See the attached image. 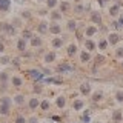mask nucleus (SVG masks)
<instances>
[{
  "label": "nucleus",
  "instance_id": "14",
  "mask_svg": "<svg viewBox=\"0 0 123 123\" xmlns=\"http://www.w3.org/2000/svg\"><path fill=\"white\" fill-rule=\"evenodd\" d=\"M97 32H98L97 26H88V28L85 29V36H86V37H92V36H95Z\"/></svg>",
  "mask_w": 123,
  "mask_h": 123
},
{
  "label": "nucleus",
  "instance_id": "49",
  "mask_svg": "<svg viewBox=\"0 0 123 123\" xmlns=\"http://www.w3.org/2000/svg\"><path fill=\"white\" fill-rule=\"evenodd\" d=\"M117 22H118V25L123 28V15H118V20H117Z\"/></svg>",
  "mask_w": 123,
  "mask_h": 123
},
{
  "label": "nucleus",
  "instance_id": "32",
  "mask_svg": "<svg viewBox=\"0 0 123 123\" xmlns=\"http://www.w3.org/2000/svg\"><path fill=\"white\" fill-rule=\"evenodd\" d=\"M22 37L25 38V40H31L34 36H32V32H31L29 29H25V31H23V34H22Z\"/></svg>",
  "mask_w": 123,
  "mask_h": 123
},
{
  "label": "nucleus",
  "instance_id": "55",
  "mask_svg": "<svg viewBox=\"0 0 123 123\" xmlns=\"http://www.w3.org/2000/svg\"><path fill=\"white\" fill-rule=\"evenodd\" d=\"M74 2H75V3H80V2H82V0H74Z\"/></svg>",
  "mask_w": 123,
  "mask_h": 123
},
{
  "label": "nucleus",
  "instance_id": "4",
  "mask_svg": "<svg viewBox=\"0 0 123 123\" xmlns=\"http://www.w3.org/2000/svg\"><path fill=\"white\" fill-rule=\"evenodd\" d=\"M0 29H3L6 34H9V36H14L15 34V26H12V25H9V23H0Z\"/></svg>",
  "mask_w": 123,
  "mask_h": 123
},
{
  "label": "nucleus",
  "instance_id": "11",
  "mask_svg": "<svg viewBox=\"0 0 123 123\" xmlns=\"http://www.w3.org/2000/svg\"><path fill=\"white\" fill-rule=\"evenodd\" d=\"M49 32L54 34V36H59V34L62 32V26L59 25V23H52V25H49Z\"/></svg>",
  "mask_w": 123,
  "mask_h": 123
},
{
  "label": "nucleus",
  "instance_id": "13",
  "mask_svg": "<svg viewBox=\"0 0 123 123\" xmlns=\"http://www.w3.org/2000/svg\"><path fill=\"white\" fill-rule=\"evenodd\" d=\"M109 15L111 17H118V15H120V6H118L117 3L109 8Z\"/></svg>",
  "mask_w": 123,
  "mask_h": 123
},
{
  "label": "nucleus",
  "instance_id": "10",
  "mask_svg": "<svg viewBox=\"0 0 123 123\" xmlns=\"http://www.w3.org/2000/svg\"><path fill=\"white\" fill-rule=\"evenodd\" d=\"M85 48H86V51L91 52L97 48V43H95L94 40H91V38H86V40H85Z\"/></svg>",
  "mask_w": 123,
  "mask_h": 123
},
{
  "label": "nucleus",
  "instance_id": "30",
  "mask_svg": "<svg viewBox=\"0 0 123 123\" xmlns=\"http://www.w3.org/2000/svg\"><path fill=\"white\" fill-rule=\"evenodd\" d=\"M14 102L17 103V105H23L25 103V95H22V94H17L14 97Z\"/></svg>",
  "mask_w": 123,
  "mask_h": 123
},
{
  "label": "nucleus",
  "instance_id": "54",
  "mask_svg": "<svg viewBox=\"0 0 123 123\" xmlns=\"http://www.w3.org/2000/svg\"><path fill=\"white\" fill-rule=\"evenodd\" d=\"M15 2H17V3H23V2H25V0H15Z\"/></svg>",
  "mask_w": 123,
  "mask_h": 123
},
{
  "label": "nucleus",
  "instance_id": "12",
  "mask_svg": "<svg viewBox=\"0 0 123 123\" xmlns=\"http://www.w3.org/2000/svg\"><path fill=\"white\" fill-rule=\"evenodd\" d=\"M28 106H29V109H31V111L37 109V108L40 106V100H38L37 97H34V98H29V102H28Z\"/></svg>",
  "mask_w": 123,
  "mask_h": 123
},
{
  "label": "nucleus",
  "instance_id": "44",
  "mask_svg": "<svg viewBox=\"0 0 123 123\" xmlns=\"http://www.w3.org/2000/svg\"><path fill=\"white\" fill-rule=\"evenodd\" d=\"M74 11H75V12H79V14H82V11H83V6H82V5H77V6L74 8Z\"/></svg>",
  "mask_w": 123,
  "mask_h": 123
},
{
  "label": "nucleus",
  "instance_id": "59",
  "mask_svg": "<svg viewBox=\"0 0 123 123\" xmlns=\"http://www.w3.org/2000/svg\"><path fill=\"white\" fill-rule=\"evenodd\" d=\"M105 2H108V0H105Z\"/></svg>",
  "mask_w": 123,
  "mask_h": 123
},
{
  "label": "nucleus",
  "instance_id": "15",
  "mask_svg": "<svg viewBox=\"0 0 123 123\" xmlns=\"http://www.w3.org/2000/svg\"><path fill=\"white\" fill-rule=\"evenodd\" d=\"M46 31H49L48 23H46V22H40V23H38V26H37V32L38 34H45Z\"/></svg>",
  "mask_w": 123,
  "mask_h": 123
},
{
  "label": "nucleus",
  "instance_id": "33",
  "mask_svg": "<svg viewBox=\"0 0 123 123\" xmlns=\"http://www.w3.org/2000/svg\"><path fill=\"white\" fill-rule=\"evenodd\" d=\"M51 18L54 22L60 20V18H62V12H59V11H52V12H51Z\"/></svg>",
  "mask_w": 123,
  "mask_h": 123
},
{
  "label": "nucleus",
  "instance_id": "28",
  "mask_svg": "<svg viewBox=\"0 0 123 123\" xmlns=\"http://www.w3.org/2000/svg\"><path fill=\"white\" fill-rule=\"evenodd\" d=\"M55 52H48V54H46V55H45V62H46V63H51V62H54V60H55Z\"/></svg>",
  "mask_w": 123,
  "mask_h": 123
},
{
  "label": "nucleus",
  "instance_id": "51",
  "mask_svg": "<svg viewBox=\"0 0 123 123\" xmlns=\"http://www.w3.org/2000/svg\"><path fill=\"white\" fill-rule=\"evenodd\" d=\"M3 51H5V45H3L2 42H0V54H2Z\"/></svg>",
  "mask_w": 123,
  "mask_h": 123
},
{
  "label": "nucleus",
  "instance_id": "5",
  "mask_svg": "<svg viewBox=\"0 0 123 123\" xmlns=\"http://www.w3.org/2000/svg\"><path fill=\"white\" fill-rule=\"evenodd\" d=\"M91 22L94 25H102V14L98 11H92L91 12Z\"/></svg>",
  "mask_w": 123,
  "mask_h": 123
},
{
  "label": "nucleus",
  "instance_id": "60",
  "mask_svg": "<svg viewBox=\"0 0 123 123\" xmlns=\"http://www.w3.org/2000/svg\"><path fill=\"white\" fill-rule=\"evenodd\" d=\"M72 123H74V122H72Z\"/></svg>",
  "mask_w": 123,
  "mask_h": 123
},
{
  "label": "nucleus",
  "instance_id": "41",
  "mask_svg": "<svg viewBox=\"0 0 123 123\" xmlns=\"http://www.w3.org/2000/svg\"><path fill=\"white\" fill-rule=\"evenodd\" d=\"M103 62H105V57H103V55H97V57H95V65H102Z\"/></svg>",
  "mask_w": 123,
  "mask_h": 123
},
{
  "label": "nucleus",
  "instance_id": "35",
  "mask_svg": "<svg viewBox=\"0 0 123 123\" xmlns=\"http://www.w3.org/2000/svg\"><path fill=\"white\" fill-rule=\"evenodd\" d=\"M42 89H43V88H42V85L38 83V82H36V85H34V88H32V91L36 92V94H40Z\"/></svg>",
  "mask_w": 123,
  "mask_h": 123
},
{
  "label": "nucleus",
  "instance_id": "16",
  "mask_svg": "<svg viewBox=\"0 0 123 123\" xmlns=\"http://www.w3.org/2000/svg\"><path fill=\"white\" fill-rule=\"evenodd\" d=\"M77 45H74V43H71L68 46V49H66V54H68V57H74L75 54H77Z\"/></svg>",
  "mask_w": 123,
  "mask_h": 123
},
{
  "label": "nucleus",
  "instance_id": "22",
  "mask_svg": "<svg viewBox=\"0 0 123 123\" xmlns=\"http://www.w3.org/2000/svg\"><path fill=\"white\" fill-rule=\"evenodd\" d=\"M17 49H18V51H20V52H23V51H25V49H26V40H25V38H18V40H17Z\"/></svg>",
  "mask_w": 123,
  "mask_h": 123
},
{
  "label": "nucleus",
  "instance_id": "24",
  "mask_svg": "<svg viewBox=\"0 0 123 123\" xmlns=\"http://www.w3.org/2000/svg\"><path fill=\"white\" fill-rule=\"evenodd\" d=\"M108 45H109V42H108V38H100L98 40V49L100 51H105V49L108 48Z\"/></svg>",
  "mask_w": 123,
  "mask_h": 123
},
{
  "label": "nucleus",
  "instance_id": "45",
  "mask_svg": "<svg viewBox=\"0 0 123 123\" xmlns=\"http://www.w3.org/2000/svg\"><path fill=\"white\" fill-rule=\"evenodd\" d=\"M22 17H23V18H31L29 11H23V12H22Z\"/></svg>",
  "mask_w": 123,
  "mask_h": 123
},
{
  "label": "nucleus",
  "instance_id": "48",
  "mask_svg": "<svg viewBox=\"0 0 123 123\" xmlns=\"http://www.w3.org/2000/svg\"><path fill=\"white\" fill-rule=\"evenodd\" d=\"M12 63H14V66H15V68L20 66V62H18V59H14V60H12Z\"/></svg>",
  "mask_w": 123,
  "mask_h": 123
},
{
  "label": "nucleus",
  "instance_id": "6",
  "mask_svg": "<svg viewBox=\"0 0 123 123\" xmlns=\"http://www.w3.org/2000/svg\"><path fill=\"white\" fill-rule=\"evenodd\" d=\"M80 94H83V95H88V94H91V91H92V88H91V83H82L80 85Z\"/></svg>",
  "mask_w": 123,
  "mask_h": 123
},
{
  "label": "nucleus",
  "instance_id": "25",
  "mask_svg": "<svg viewBox=\"0 0 123 123\" xmlns=\"http://www.w3.org/2000/svg\"><path fill=\"white\" fill-rule=\"evenodd\" d=\"M102 98H103V92L102 91H95L94 94H92V102L94 103H98Z\"/></svg>",
  "mask_w": 123,
  "mask_h": 123
},
{
  "label": "nucleus",
  "instance_id": "56",
  "mask_svg": "<svg viewBox=\"0 0 123 123\" xmlns=\"http://www.w3.org/2000/svg\"><path fill=\"white\" fill-rule=\"evenodd\" d=\"M95 123H102V122H95Z\"/></svg>",
  "mask_w": 123,
  "mask_h": 123
},
{
  "label": "nucleus",
  "instance_id": "47",
  "mask_svg": "<svg viewBox=\"0 0 123 123\" xmlns=\"http://www.w3.org/2000/svg\"><path fill=\"white\" fill-rule=\"evenodd\" d=\"M28 123H38V120H37V117H31L28 118Z\"/></svg>",
  "mask_w": 123,
  "mask_h": 123
},
{
  "label": "nucleus",
  "instance_id": "37",
  "mask_svg": "<svg viewBox=\"0 0 123 123\" xmlns=\"http://www.w3.org/2000/svg\"><path fill=\"white\" fill-rule=\"evenodd\" d=\"M8 79H9V77H8V72H0V82L2 83H6Z\"/></svg>",
  "mask_w": 123,
  "mask_h": 123
},
{
  "label": "nucleus",
  "instance_id": "42",
  "mask_svg": "<svg viewBox=\"0 0 123 123\" xmlns=\"http://www.w3.org/2000/svg\"><path fill=\"white\" fill-rule=\"evenodd\" d=\"M111 26H112V28H114L115 31H120V29H122V26H120V25H118V22H117V20H115V22H112V23H111Z\"/></svg>",
  "mask_w": 123,
  "mask_h": 123
},
{
  "label": "nucleus",
  "instance_id": "29",
  "mask_svg": "<svg viewBox=\"0 0 123 123\" xmlns=\"http://www.w3.org/2000/svg\"><path fill=\"white\" fill-rule=\"evenodd\" d=\"M69 8H71V5H69L68 2H62V3H60V12H62V14H63V12H68Z\"/></svg>",
  "mask_w": 123,
  "mask_h": 123
},
{
  "label": "nucleus",
  "instance_id": "7",
  "mask_svg": "<svg viewBox=\"0 0 123 123\" xmlns=\"http://www.w3.org/2000/svg\"><path fill=\"white\" fill-rule=\"evenodd\" d=\"M11 9V0H0V12H8Z\"/></svg>",
  "mask_w": 123,
  "mask_h": 123
},
{
  "label": "nucleus",
  "instance_id": "50",
  "mask_svg": "<svg viewBox=\"0 0 123 123\" xmlns=\"http://www.w3.org/2000/svg\"><path fill=\"white\" fill-rule=\"evenodd\" d=\"M51 118H52V120H54V122H60V117H59V115H52V117H51Z\"/></svg>",
  "mask_w": 123,
  "mask_h": 123
},
{
  "label": "nucleus",
  "instance_id": "46",
  "mask_svg": "<svg viewBox=\"0 0 123 123\" xmlns=\"http://www.w3.org/2000/svg\"><path fill=\"white\" fill-rule=\"evenodd\" d=\"M6 89H8L6 83H2V85H0V91H2V92H6Z\"/></svg>",
  "mask_w": 123,
  "mask_h": 123
},
{
  "label": "nucleus",
  "instance_id": "58",
  "mask_svg": "<svg viewBox=\"0 0 123 123\" xmlns=\"http://www.w3.org/2000/svg\"><path fill=\"white\" fill-rule=\"evenodd\" d=\"M37 2H40V0H37Z\"/></svg>",
  "mask_w": 123,
  "mask_h": 123
},
{
  "label": "nucleus",
  "instance_id": "34",
  "mask_svg": "<svg viewBox=\"0 0 123 123\" xmlns=\"http://www.w3.org/2000/svg\"><path fill=\"white\" fill-rule=\"evenodd\" d=\"M68 29L69 31H75L77 29V22L75 20H69L68 22Z\"/></svg>",
  "mask_w": 123,
  "mask_h": 123
},
{
  "label": "nucleus",
  "instance_id": "27",
  "mask_svg": "<svg viewBox=\"0 0 123 123\" xmlns=\"http://www.w3.org/2000/svg\"><path fill=\"white\" fill-rule=\"evenodd\" d=\"M31 45H32L34 48H37V46H42V38L37 37V36H34L32 38H31Z\"/></svg>",
  "mask_w": 123,
  "mask_h": 123
},
{
  "label": "nucleus",
  "instance_id": "52",
  "mask_svg": "<svg viewBox=\"0 0 123 123\" xmlns=\"http://www.w3.org/2000/svg\"><path fill=\"white\" fill-rule=\"evenodd\" d=\"M46 14H48V11H45V9L40 11V15H46Z\"/></svg>",
  "mask_w": 123,
  "mask_h": 123
},
{
  "label": "nucleus",
  "instance_id": "9",
  "mask_svg": "<svg viewBox=\"0 0 123 123\" xmlns=\"http://www.w3.org/2000/svg\"><path fill=\"white\" fill-rule=\"evenodd\" d=\"M108 42H109V45H117L118 42H120V36H118L117 32H111L109 36H108Z\"/></svg>",
  "mask_w": 123,
  "mask_h": 123
},
{
  "label": "nucleus",
  "instance_id": "53",
  "mask_svg": "<svg viewBox=\"0 0 123 123\" xmlns=\"http://www.w3.org/2000/svg\"><path fill=\"white\" fill-rule=\"evenodd\" d=\"M97 2H98V5H100V6L105 5V0H97Z\"/></svg>",
  "mask_w": 123,
  "mask_h": 123
},
{
  "label": "nucleus",
  "instance_id": "19",
  "mask_svg": "<svg viewBox=\"0 0 123 123\" xmlns=\"http://www.w3.org/2000/svg\"><path fill=\"white\" fill-rule=\"evenodd\" d=\"M45 80V83H54V85H62L63 83V80L62 79H57V77H46Z\"/></svg>",
  "mask_w": 123,
  "mask_h": 123
},
{
  "label": "nucleus",
  "instance_id": "23",
  "mask_svg": "<svg viewBox=\"0 0 123 123\" xmlns=\"http://www.w3.org/2000/svg\"><path fill=\"white\" fill-rule=\"evenodd\" d=\"M82 122H83V123H91V111H89V109L83 111V114H82Z\"/></svg>",
  "mask_w": 123,
  "mask_h": 123
},
{
  "label": "nucleus",
  "instance_id": "39",
  "mask_svg": "<svg viewBox=\"0 0 123 123\" xmlns=\"http://www.w3.org/2000/svg\"><path fill=\"white\" fill-rule=\"evenodd\" d=\"M15 123H28V120H26L23 115H17V117H15Z\"/></svg>",
  "mask_w": 123,
  "mask_h": 123
},
{
  "label": "nucleus",
  "instance_id": "26",
  "mask_svg": "<svg viewBox=\"0 0 123 123\" xmlns=\"http://www.w3.org/2000/svg\"><path fill=\"white\" fill-rule=\"evenodd\" d=\"M11 82H12V86H15V88H20L23 85V80L20 79V77H17V75H14L12 79H11Z\"/></svg>",
  "mask_w": 123,
  "mask_h": 123
},
{
  "label": "nucleus",
  "instance_id": "21",
  "mask_svg": "<svg viewBox=\"0 0 123 123\" xmlns=\"http://www.w3.org/2000/svg\"><path fill=\"white\" fill-rule=\"evenodd\" d=\"M91 60V54L89 51H82L80 52V62H83V63H86V62Z\"/></svg>",
  "mask_w": 123,
  "mask_h": 123
},
{
  "label": "nucleus",
  "instance_id": "8",
  "mask_svg": "<svg viewBox=\"0 0 123 123\" xmlns=\"http://www.w3.org/2000/svg\"><path fill=\"white\" fill-rule=\"evenodd\" d=\"M111 118H112L114 123H120L122 118H123V112H122L120 109H115L114 112H112V115H111Z\"/></svg>",
  "mask_w": 123,
  "mask_h": 123
},
{
  "label": "nucleus",
  "instance_id": "38",
  "mask_svg": "<svg viewBox=\"0 0 123 123\" xmlns=\"http://www.w3.org/2000/svg\"><path fill=\"white\" fill-rule=\"evenodd\" d=\"M46 5H48V8H55L57 6V0H46Z\"/></svg>",
  "mask_w": 123,
  "mask_h": 123
},
{
  "label": "nucleus",
  "instance_id": "36",
  "mask_svg": "<svg viewBox=\"0 0 123 123\" xmlns=\"http://www.w3.org/2000/svg\"><path fill=\"white\" fill-rule=\"evenodd\" d=\"M115 100L118 103H123V91H117L115 92Z\"/></svg>",
  "mask_w": 123,
  "mask_h": 123
},
{
  "label": "nucleus",
  "instance_id": "57",
  "mask_svg": "<svg viewBox=\"0 0 123 123\" xmlns=\"http://www.w3.org/2000/svg\"><path fill=\"white\" fill-rule=\"evenodd\" d=\"M122 66H123V62H122Z\"/></svg>",
  "mask_w": 123,
  "mask_h": 123
},
{
  "label": "nucleus",
  "instance_id": "3",
  "mask_svg": "<svg viewBox=\"0 0 123 123\" xmlns=\"http://www.w3.org/2000/svg\"><path fill=\"white\" fill-rule=\"evenodd\" d=\"M57 71H59L60 74H65V72H71V71H74V66H72V65H69L68 62H62L59 66H57Z\"/></svg>",
  "mask_w": 123,
  "mask_h": 123
},
{
  "label": "nucleus",
  "instance_id": "1",
  "mask_svg": "<svg viewBox=\"0 0 123 123\" xmlns=\"http://www.w3.org/2000/svg\"><path fill=\"white\" fill-rule=\"evenodd\" d=\"M11 105H12V100L9 97H2L0 98V115H8L9 114Z\"/></svg>",
  "mask_w": 123,
  "mask_h": 123
},
{
  "label": "nucleus",
  "instance_id": "43",
  "mask_svg": "<svg viewBox=\"0 0 123 123\" xmlns=\"http://www.w3.org/2000/svg\"><path fill=\"white\" fill-rule=\"evenodd\" d=\"M115 55H117L118 59H122V57H123V48H117V49H115Z\"/></svg>",
  "mask_w": 123,
  "mask_h": 123
},
{
  "label": "nucleus",
  "instance_id": "31",
  "mask_svg": "<svg viewBox=\"0 0 123 123\" xmlns=\"http://www.w3.org/2000/svg\"><path fill=\"white\" fill-rule=\"evenodd\" d=\"M49 106H51L49 100H42V102H40V108H42L43 111H48V109H49Z\"/></svg>",
  "mask_w": 123,
  "mask_h": 123
},
{
  "label": "nucleus",
  "instance_id": "18",
  "mask_svg": "<svg viewBox=\"0 0 123 123\" xmlns=\"http://www.w3.org/2000/svg\"><path fill=\"white\" fill-rule=\"evenodd\" d=\"M83 106H85L83 100H79V98L74 100V103H72V109H74V111H82Z\"/></svg>",
  "mask_w": 123,
  "mask_h": 123
},
{
  "label": "nucleus",
  "instance_id": "40",
  "mask_svg": "<svg viewBox=\"0 0 123 123\" xmlns=\"http://www.w3.org/2000/svg\"><path fill=\"white\" fill-rule=\"evenodd\" d=\"M0 63H2V65H8V63H9V57H8V55H2V57H0Z\"/></svg>",
  "mask_w": 123,
  "mask_h": 123
},
{
  "label": "nucleus",
  "instance_id": "17",
  "mask_svg": "<svg viewBox=\"0 0 123 123\" xmlns=\"http://www.w3.org/2000/svg\"><path fill=\"white\" fill-rule=\"evenodd\" d=\"M51 45H52L55 49L62 48V46H63V38H62V37H54V38H52V42H51Z\"/></svg>",
  "mask_w": 123,
  "mask_h": 123
},
{
  "label": "nucleus",
  "instance_id": "20",
  "mask_svg": "<svg viewBox=\"0 0 123 123\" xmlns=\"http://www.w3.org/2000/svg\"><path fill=\"white\" fill-rule=\"evenodd\" d=\"M55 105L59 106L60 109H63V108L66 106V98H65L63 95H60V97H57V98H55Z\"/></svg>",
  "mask_w": 123,
  "mask_h": 123
},
{
  "label": "nucleus",
  "instance_id": "2",
  "mask_svg": "<svg viewBox=\"0 0 123 123\" xmlns=\"http://www.w3.org/2000/svg\"><path fill=\"white\" fill-rule=\"evenodd\" d=\"M28 75L34 80V82H42V80L45 79V74L40 71V69H29V71H28Z\"/></svg>",
  "mask_w": 123,
  "mask_h": 123
}]
</instances>
